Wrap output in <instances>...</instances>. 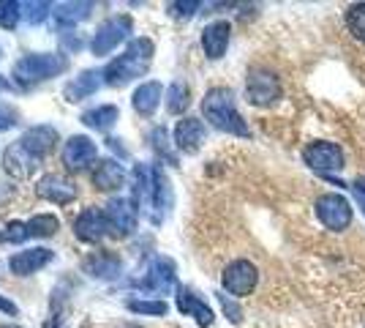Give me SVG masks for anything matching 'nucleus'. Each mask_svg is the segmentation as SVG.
Wrapping results in <instances>:
<instances>
[{
    "instance_id": "obj_28",
    "label": "nucleus",
    "mask_w": 365,
    "mask_h": 328,
    "mask_svg": "<svg viewBox=\"0 0 365 328\" xmlns=\"http://www.w3.org/2000/svg\"><path fill=\"white\" fill-rule=\"evenodd\" d=\"M188 104H191V88L182 79H175L167 88V109L172 115H182Z\"/></svg>"
},
{
    "instance_id": "obj_6",
    "label": "nucleus",
    "mask_w": 365,
    "mask_h": 328,
    "mask_svg": "<svg viewBox=\"0 0 365 328\" xmlns=\"http://www.w3.org/2000/svg\"><path fill=\"white\" fill-rule=\"evenodd\" d=\"M303 161L314 172H319L324 178H333V172L344 170V151L338 142L314 140L303 148Z\"/></svg>"
},
{
    "instance_id": "obj_39",
    "label": "nucleus",
    "mask_w": 365,
    "mask_h": 328,
    "mask_svg": "<svg viewBox=\"0 0 365 328\" xmlns=\"http://www.w3.org/2000/svg\"><path fill=\"white\" fill-rule=\"evenodd\" d=\"M120 328H139V326H134V323H125V326H120Z\"/></svg>"
},
{
    "instance_id": "obj_33",
    "label": "nucleus",
    "mask_w": 365,
    "mask_h": 328,
    "mask_svg": "<svg viewBox=\"0 0 365 328\" xmlns=\"http://www.w3.org/2000/svg\"><path fill=\"white\" fill-rule=\"evenodd\" d=\"M52 3H44V0H33V3H22V16L31 22V25H41L46 16L52 14Z\"/></svg>"
},
{
    "instance_id": "obj_35",
    "label": "nucleus",
    "mask_w": 365,
    "mask_h": 328,
    "mask_svg": "<svg viewBox=\"0 0 365 328\" xmlns=\"http://www.w3.org/2000/svg\"><path fill=\"white\" fill-rule=\"evenodd\" d=\"M218 301H221V309H224V314L229 317V323L240 326V323H243V309H240V307H237L227 293H218Z\"/></svg>"
},
{
    "instance_id": "obj_23",
    "label": "nucleus",
    "mask_w": 365,
    "mask_h": 328,
    "mask_svg": "<svg viewBox=\"0 0 365 328\" xmlns=\"http://www.w3.org/2000/svg\"><path fill=\"white\" fill-rule=\"evenodd\" d=\"M123 181H125V170H123L120 161H115V159L98 161L96 170H93V187L98 189V192H115V189L123 187Z\"/></svg>"
},
{
    "instance_id": "obj_18",
    "label": "nucleus",
    "mask_w": 365,
    "mask_h": 328,
    "mask_svg": "<svg viewBox=\"0 0 365 328\" xmlns=\"http://www.w3.org/2000/svg\"><path fill=\"white\" fill-rule=\"evenodd\" d=\"M36 194H38L41 200H49V203H55V205H68V203H74L76 187L71 181L61 178V175H44V178L38 181V187H36Z\"/></svg>"
},
{
    "instance_id": "obj_8",
    "label": "nucleus",
    "mask_w": 365,
    "mask_h": 328,
    "mask_svg": "<svg viewBox=\"0 0 365 328\" xmlns=\"http://www.w3.org/2000/svg\"><path fill=\"white\" fill-rule=\"evenodd\" d=\"M221 284H224V290H227L229 296H251L254 287L259 284V268L251 260H232L224 268V274H221Z\"/></svg>"
},
{
    "instance_id": "obj_1",
    "label": "nucleus",
    "mask_w": 365,
    "mask_h": 328,
    "mask_svg": "<svg viewBox=\"0 0 365 328\" xmlns=\"http://www.w3.org/2000/svg\"><path fill=\"white\" fill-rule=\"evenodd\" d=\"M153 47L150 39H145V36H139L134 39L123 55H118L112 63H107L101 71H104V85L109 88H123V85H128L131 79L142 77L148 69H150V61H153Z\"/></svg>"
},
{
    "instance_id": "obj_27",
    "label": "nucleus",
    "mask_w": 365,
    "mask_h": 328,
    "mask_svg": "<svg viewBox=\"0 0 365 328\" xmlns=\"http://www.w3.org/2000/svg\"><path fill=\"white\" fill-rule=\"evenodd\" d=\"M125 309L134 314H148V317H164L169 312V304L164 298H125Z\"/></svg>"
},
{
    "instance_id": "obj_5",
    "label": "nucleus",
    "mask_w": 365,
    "mask_h": 328,
    "mask_svg": "<svg viewBox=\"0 0 365 328\" xmlns=\"http://www.w3.org/2000/svg\"><path fill=\"white\" fill-rule=\"evenodd\" d=\"M245 96L254 107H270L281 99V79L270 69L257 66L245 77Z\"/></svg>"
},
{
    "instance_id": "obj_38",
    "label": "nucleus",
    "mask_w": 365,
    "mask_h": 328,
    "mask_svg": "<svg viewBox=\"0 0 365 328\" xmlns=\"http://www.w3.org/2000/svg\"><path fill=\"white\" fill-rule=\"evenodd\" d=\"M0 312H3V314H11V317H16V314H19V309H16V304L11 301V298L0 296Z\"/></svg>"
},
{
    "instance_id": "obj_36",
    "label": "nucleus",
    "mask_w": 365,
    "mask_h": 328,
    "mask_svg": "<svg viewBox=\"0 0 365 328\" xmlns=\"http://www.w3.org/2000/svg\"><path fill=\"white\" fill-rule=\"evenodd\" d=\"M351 194H354V200H357V205H360V211H363L365 217V178L351 184Z\"/></svg>"
},
{
    "instance_id": "obj_25",
    "label": "nucleus",
    "mask_w": 365,
    "mask_h": 328,
    "mask_svg": "<svg viewBox=\"0 0 365 328\" xmlns=\"http://www.w3.org/2000/svg\"><path fill=\"white\" fill-rule=\"evenodd\" d=\"M93 9H96L93 3H58V6L52 9V19H55L58 28H71L76 22L88 19Z\"/></svg>"
},
{
    "instance_id": "obj_32",
    "label": "nucleus",
    "mask_w": 365,
    "mask_h": 328,
    "mask_svg": "<svg viewBox=\"0 0 365 328\" xmlns=\"http://www.w3.org/2000/svg\"><path fill=\"white\" fill-rule=\"evenodd\" d=\"M19 16H22V3H16V0H0V28L3 31H14Z\"/></svg>"
},
{
    "instance_id": "obj_14",
    "label": "nucleus",
    "mask_w": 365,
    "mask_h": 328,
    "mask_svg": "<svg viewBox=\"0 0 365 328\" xmlns=\"http://www.w3.org/2000/svg\"><path fill=\"white\" fill-rule=\"evenodd\" d=\"M41 161H44V159L33 156L31 151L19 140H16L14 145H9L6 154H3V167H6V172H9L11 178H31L33 172L38 170Z\"/></svg>"
},
{
    "instance_id": "obj_13",
    "label": "nucleus",
    "mask_w": 365,
    "mask_h": 328,
    "mask_svg": "<svg viewBox=\"0 0 365 328\" xmlns=\"http://www.w3.org/2000/svg\"><path fill=\"white\" fill-rule=\"evenodd\" d=\"M74 233L79 241H85V244H96V241H101L104 235L109 233V224H107V217H104V211L101 208H96V205H88L74 222Z\"/></svg>"
},
{
    "instance_id": "obj_37",
    "label": "nucleus",
    "mask_w": 365,
    "mask_h": 328,
    "mask_svg": "<svg viewBox=\"0 0 365 328\" xmlns=\"http://www.w3.org/2000/svg\"><path fill=\"white\" fill-rule=\"evenodd\" d=\"M16 124V115L11 112V109L0 107V129H11V126Z\"/></svg>"
},
{
    "instance_id": "obj_20",
    "label": "nucleus",
    "mask_w": 365,
    "mask_h": 328,
    "mask_svg": "<svg viewBox=\"0 0 365 328\" xmlns=\"http://www.w3.org/2000/svg\"><path fill=\"white\" fill-rule=\"evenodd\" d=\"M205 142V124L199 118H182L175 126V145L182 154H197Z\"/></svg>"
},
{
    "instance_id": "obj_16",
    "label": "nucleus",
    "mask_w": 365,
    "mask_h": 328,
    "mask_svg": "<svg viewBox=\"0 0 365 328\" xmlns=\"http://www.w3.org/2000/svg\"><path fill=\"white\" fill-rule=\"evenodd\" d=\"M52 252L44 249V247H33V249H25V252H16L11 254V260H9V268H11V274L14 277H31L36 271H41L44 266L52 263Z\"/></svg>"
},
{
    "instance_id": "obj_21",
    "label": "nucleus",
    "mask_w": 365,
    "mask_h": 328,
    "mask_svg": "<svg viewBox=\"0 0 365 328\" xmlns=\"http://www.w3.org/2000/svg\"><path fill=\"white\" fill-rule=\"evenodd\" d=\"M178 309H180V314L194 317L202 328H210L215 320L213 309H210L194 290H188V287H178Z\"/></svg>"
},
{
    "instance_id": "obj_30",
    "label": "nucleus",
    "mask_w": 365,
    "mask_h": 328,
    "mask_svg": "<svg viewBox=\"0 0 365 328\" xmlns=\"http://www.w3.org/2000/svg\"><path fill=\"white\" fill-rule=\"evenodd\" d=\"M150 142L153 148H155V154L169 161V164H178V156H175V151H172V145H169V131L164 126H155L150 131Z\"/></svg>"
},
{
    "instance_id": "obj_24",
    "label": "nucleus",
    "mask_w": 365,
    "mask_h": 328,
    "mask_svg": "<svg viewBox=\"0 0 365 328\" xmlns=\"http://www.w3.org/2000/svg\"><path fill=\"white\" fill-rule=\"evenodd\" d=\"M161 82H142L137 91H134V96H131V104H134V109H137L139 115H145V118H150L153 112L158 109V104H161Z\"/></svg>"
},
{
    "instance_id": "obj_11",
    "label": "nucleus",
    "mask_w": 365,
    "mask_h": 328,
    "mask_svg": "<svg viewBox=\"0 0 365 328\" xmlns=\"http://www.w3.org/2000/svg\"><path fill=\"white\" fill-rule=\"evenodd\" d=\"M104 217H107L109 233L118 235V238H125V235L134 233L139 211L128 197H112L107 203V208H104Z\"/></svg>"
},
{
    "instance_id": "obj_34",
    "label": "nucleus",
    "mask_w": 365,
    "mask_h": 328,
    "mask_svg": "<svg viewBox=\"0 0 365 328\" xmlns=\"http://www.w3.org/2000/svg\"><path fill=\"white\" fill-rule=\"evenodd\" d=\"M169 14L175 16V19H191V16L197 14L199 9H202V3H197V0H178V3H169L167 6Z\"/></svg>"
},
{
    "instance_id": "obj_29",
    "label": "nucleus",
    "mask_w": 365,
    "mask_h": 328,
    "mask_svg": "<svg viewBox=\"0 0 365 328\" xmlns=\"http://www.w3.org/2000/svg\"><path fill=\"white\" fill-rule=\"evenodd\" d=\"M25 230H28V238H49L61 230V219L52 214H38L25 222Z\"/></svg>"
},
{
    "instance_id": "obj_10",
    "label": "nucleus",
    "mask_w": 365,
    "mask_h": 328,
    "mask_svg": "<svg viewBox=\"0 0 365 328\" xmlns=\"http://www.w3.org/2000/svg\"><path fill=\"white\" fill-rule=\"evenodd\" d=\"M142 290L148 293H172L178 287V268L169 257H153L148 271H145V279L139 282Z\"/></svg>"
},
{
    "instance_id": "obj_17",
    "label": "nucleus",
    "mask_w": 365,
    "mask_h": 328,
    "mask_svg": "<svg viewBox=\"0 0 365 328\" xmlns=\"http://www.w3.org/2000/svg\"><path fill=\"white\" fill-rule=\"evenodd\" d=\"M82 271L93 279H118L123 271V260L112 252H93L82 260Z\"/></svg>"
},
{
    "instance_id": "obj_26",
    "label": "nucleus",
    "mask_w": 365,
    "mask_h": 328,
    "mask_svg": "<svg viewBox=\"0 0 365 328\" xmlns=\"http://www.w3.org/2000/svg\"><path fill=\"white\" fill-rule=\"evenodd\" d=\"M118 115H120V109L115 104H101V107L85 109L82 112V124L96 129V131H107V129L118 124Z\"/></svg>"
},
{
    "instance_id": "obj_12",
    "label": "nucleus",
    "mask_w": 365,
    "mask_h": 328,
    "mask_svg": "<svg viewBox=\"0 0 365 328\" xmlns=\"http://www.w3.org/2000/svg\"><path fill=\"white\" fill-rule=\"evenodd\" d=\"M63 164L68 167V170H85L91 161H96L98 156V148H96V142L91 137H85V134H74L71 140L63 145Z\"/></svg>"
},
{
    "instance_id": "obj_22",
    "label": "nucleus",
    "mask_w": 365,
    "mask_h": 328,
    "mask_svg": "<svg viewBox=\"0 0 365 328\" xmlns=\"http://www.w3.org/2000/svg\"><path fill=\"white\" fill-rule=\"evenodd\" d=\"M101 82H104V71H96V69H88V71H82L79 77H74L66 88H63V96H66V101H82V99H88L93 96L98 88H101Z\"/></svg>"
},
{
    "instance_id": "obj_19",
    "label": "nucleus",
    "mask_w": 365,
    "mask_h": 328,
    "mask_svg": "<svg viewBox=\"0 0 365 328\" xmlns=\"http://www.w3.org/2000/svg\"><path fill=\"white\" fill-rule=\"evenodd\" d=\"M19 142L31 151L33 156L38 159H46L52 151H55V145H58V129H52V126H33V129H28L22 137H19Z\"/></svg>"
},
{
    "instance_id": "obj_4",
    "label": "nucleus",
    "mask_w": 365,
    "mask_h": 328,
    "mask_svg": "<svg viewBox=\"0 0 365 328\" xmlns=\"http://www.w3.org/2000/svg\"><path fill=\"white\" fill-rule=\"evenodd\" d=\"M314 211H317V219L322 222V227L330 230V233H344V230H349L351 219H354L351 203L344 194H335V192L317 197Z\"/></svg>"
},
{
    "instance_id": "obj_3",
    "label": "nucleus",
    "mask_w": 365,
    "mask_h": 328,
    "mask_svg": "<svg viewBox=\"0 0 365 328\" xmlns=\"http://www.w3.org/2000/svg\"><path fill=\"white\" fill-rule=\"evenodd\" d=\"M68 69V58L61 55V52H33V55H25L14 63L11 69V77L19 82V85H36V82H44V79H52L63 74Z\"/></svg>"
},
{
    "instance_id": "obj_15",
    "label": "nucleus",
    "mask_w": 365,
    "mask_h": 328,
    "mask_svg": "<svg viewBox=\"0 0 365 328\" xmlns=\"http://www.w3.org/2000/svg\"><path fill=\"white\" fill-rule=\"evenodd\" d=\"M229 41H232V25L227 19H215L202 31V49L210 61H221L227 55Z\"/></svg>"
},
{
    "instance_id": "obj_2",
    "label": "nucleus",
    "mask_w": 365,
    "mask_h": 328,
    "mask_svg": "<svg viewBox=\"0 0 365 328\" xmlns=\"http://www.w3.org/2000/svg\"><path fill=\"white\" fill-rule=\"evenodd\" d=\"M202 115L218 131H227L235 137H251V129L235 107V94L229 88H210L202 99Z\"/></svg>"
},
{
    "instance_id": "obj_7",
    "label": "nucleus",
    "mask_w": 365,
    "mask_h": 328,
    "mask_svg": "<svg viewBox=\"0 0 365 328\" xmlns=\"http://www.w3.org/2000/svg\"><path fill=\"white\" fill-rule=\"evenodd\" d=\"M131 31H134V22H131L128 14L104 19V22L98 25V31L93 33V41H91L93 55H109L118 44H123V41L128 39Z\"/></svg>"
},
{
    "instance_id": "obj_31",
    "label": "nucleus",
    "mask_w": 365,
    "mask_h": 328,
    "mask_svg": "<svg viewBox=\"0 0 365 328\" xmlns=\"http://www.w3.org/2000/svg\"><path fill=\"white\" fill-rule=\"evenodd\" d=\"M346 28H349V33L357 41L365 44V3L349 6V11H346Z\"/></svg>"
},
{
    "instance_id": "obj_40",
    "label": "nucleus",
    "mask_w": 365,
    "mask_h": 328,
    "mask_svg": "<svg viewBox=\"0 0 365 328\" xmlns=\"http://www.w3.org/2000/svg\"><path fill=\"white\" fill-rule=\"evenodd\" d=\"M0 328H19V326H0Z\"/></svg>"
},
{
    "instance_id": "obj_9",
    "label": "nucleus",
    "mask_w": 365,
    "mask_h": 328,
    "mask_svg": "<svg viewBox=\"0 0 365 328\" xmlns=\"http://www.w3.org/2000/svg\"><path fill=\"white\" fill-rule=\"evenodd\" d=\"M172 205H175V194H172V184H169L167 172L161 170L158 164H153L150 203H148V211H145V217L150 219L153 224H161V222L169 217Z\"/></svg>"
}]
</instances>
